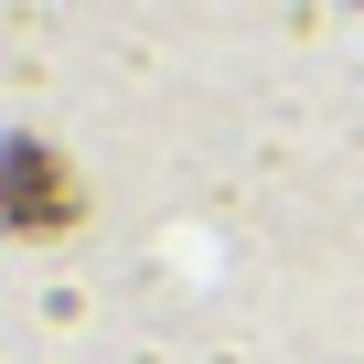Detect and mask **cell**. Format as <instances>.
I'll return each instance as SVG.
<instances>
[{
  "label": "cell",
  "instance_id": "cell-1",
  "mask_svg": "<svg viewBox=\"0 0 364 364\" xmlns=\"http://www.w3.org/2000/svg\"><path fill=\"white\" fill-rule=\"evenodd\" d=\"M75 215H86V193H75L65 150H43V139L0 150V225H11V236H65Z\"/></svg>",
  "mask_w": 364,
  "mask_h": 364
}]
</instances>
